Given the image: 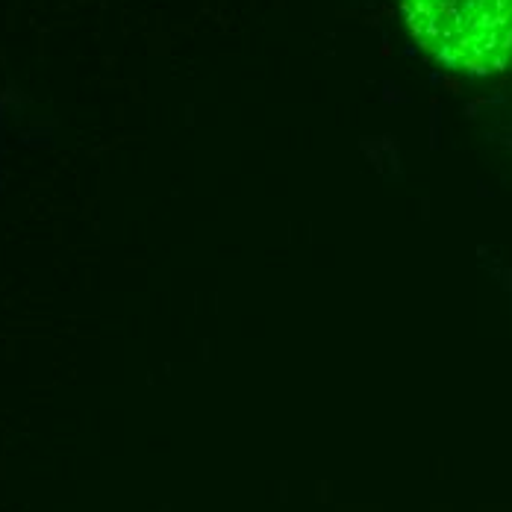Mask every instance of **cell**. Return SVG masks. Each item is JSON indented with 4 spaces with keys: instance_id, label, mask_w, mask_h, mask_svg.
I'll return each instance as SVG.
<instances>
[{
    "instance_id": "6da1fadb",
    "label": "cell",
    "mask_w": 512,
    "mask_h": 512,
    "mask_svg": "<svg viewBox=\"0 0 512 512\" xmlns=\"http://www.w3.org/2000/svg\"><path fill=\"white\" fill-rule=\"evenodd\" d=\"M404 18L445 68L495 74L512 65V0H404Z\"/></svg>"
}]
</instances>
